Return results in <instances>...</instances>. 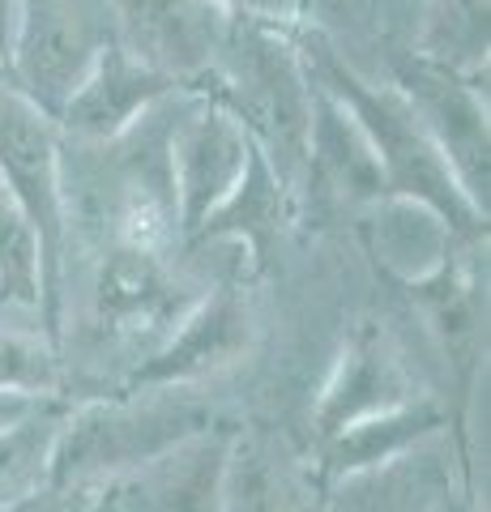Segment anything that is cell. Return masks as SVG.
<instances>
[{"mask_svg":"<svg viewBox=\"0 0 491 512\" xmlns=\"http://www.w3.org/2000/svg\"><path fill=\"white\" fill-rule=\"evenodd\" d=\"M214 423V406L201 389H120L112 397L69 402L47 483L103 491Z\"/></svg>","mask_w":491,"mask_h":512,"instance_id":"cell-2","label":"cell"},{"mask_svg":"<svg viewBox=\"0 0 491 512\" xmlns=\"http://www.w3.org/2000/svg\"><path fill=\"white\" fill-rule=\"evenodd\" d=\"M415 397L427 393L419 389V376L406 363L402 346L380 325H359L338 350V359L312 402V436L316 444H325L338 431L372 419L380 410L415 402Z\"/></svg>","mask_w":491,"mask_h":512,"instance_id":"cell-10","label":"cell"},{"mask_svg":"<svg viewBox=\"0 0 491 512\" xmlns=\"http://www.w3.org/2000/svg\"><path fill=\"white\" fill-rule=\"evenodd\" d=\"M231 18L248 22H269V26H299V5L304 0H214Z\"/></svg>","mask_w":491,"mask_h":512,"instance_id":"cell-22","label":"cell"},{"mask_svg":"<svg viewBox=\"0 0 491 512\" xmlns=\"http://www.w3.org/2000/svg\"><path fill=\"white\" fill-rule=\"evenodd\" d=\"M107 43L112 26L103 0H13L5 86L56 120Z\"/></svg>","mask_w":491,"mask_h":512,"instance_id":"cell-5","label":"cell"},{"mask_svg":"<svg viewBox=\"0 0 491 512\" xmlns=\"http://www.w3.org/2000/svg\"><path fill=\"white\" fill-rule=\"evenodd\" d=\"M69 402L73 397H47L18 423L0 427V504L26 500V495L52 487L47 466H52V444Z\"/></svg>","mask_w":491,"mask_h":512,"instance_id":"cell-19","label":"cell"},{"mask_svg":"<svg viewBox=\"0 0 491 512\" xmlns=\"http://www.w3.org/2000/svg\"><path fill=\"white\" fill-rule=\"evenodd\" d=\"M453 491V448L445 431L385 466L321 487V512H440Z\"/></svg>","mask_w":491,"mask_h":512,"instance_id":"cell-14","label":"cell"},{"mask_svg":"<svg viewBox=\"0 0 491 512\" xmlns=\"http://www.w3.org/2000/svg\"><path fill=\"white\" fill-rule=\"evenodd\" d=\"M0 192L22 214L39 244L43 308L39 325L60 346L69 269V201H65V137L56 120L26 103L18 90L0 86Z\"/></svg>","mask_w":491,"mask_h":512,"instance_id":"cell-4","label":"cell"},{"mask_svg":"<svg viewBox=\"0 0 491 512\" xmlns=\"http://www.w3.org/2000/svg\"><path fill=\"white\" fill-rule=\"evenodd\" d=\"M295 43L304 56V69L316 86H325L334 99L351 111L355 124L363 128L368 146L385 175V192L389 197H410L436 210L440 218L453 227L457 239H474L487 235V214L466 197V188L457 184L453 167L445 163V154L436 150V141L427 137L423 120L415 116L406 94L393 82H368L359 77L351 64H342L321 35H312L308 26H295Z\"/></svg>","mask_w":491,"mask_h":512,"instance_id":"cell-1","label":"cell"},{"mask_svg":"<svg viewBox=\"0 0 491 512\" xmlns=\"http://www.w3.org/2000/svg\"><path fill=\"white\" fill-rule=\"evenodd\" d=\"M389 82L410 99L427 137L436 141V150L453 167L457 184L487 214L491 137H487V90H479V77H462L445 69V64L410 56L389 73Z\"/></svg>","mask_w":491,"mask_h":512,"instance_id":"cell-9","label":"cell"},{"mask_svg":"<svg viewBox=\"0 0 491 512\" xmlns=\"http://www.w3.org/2000/svg\"><path fill=\"white\" fill-rule=\"evenodd\" d=\"M252 346H257V312L248 295H240V286H218L197 295L167 338L133 363L124 389H201L240 367Z\"/></svg>","mask_w":491,"mask_h":512,"instance_id":"cell-7","label":"cell"},{"mask_svg":"<svg viewBox=\"0 0 491 512\" xmlns=\"http://www.w3.org/2000/svg\"><path fill=\"white\" fill-rule=\"evenodd\" d=\"M0 303H18V308H43V265L39 244L22 214L0 192Z\"/></svg>","mask_w":491,"mask_h":512,"instance_id":"cell-21","label":"cell"},{"mask_svg":"<svg viewBox=\"0 0 491 512\" xmlns=\"http://www.w3.org/2000/svg\"><path fill=\"white\" fill-rule=\"evenodd\" d=\"M65 359L47 333L0 329V393L13 397H69Z\"/></svg>","mask_w":491,"mask_h":512,"instance_id":"cell-20","label":"cell"},{"mask_svg":"<svg viewBox=\"0 0 491 512\" xmlns=\"http://www.w3.org/2000/svg\"><path fill=\"white\" fill-rule=\"evenodd\" d=\"M180 90L188 86H176L171 77L146 69L129 52H120L116 43H107L94 69L86 73V82L60 107L56 128L69 146H112L116 137H124L158 103H167Z\"/></svg>","mask_w":491,"mask_h":512,"instance_id":"cell-11","label":"cell"},{"mask_svg":"<svg viewBox=\"0 0 491 512\" xmlns=\"http://www.w3.org/2000/svg\"><path fill=\"white\" fill-rule=\"evenodd\" d=\"M252 154L257 146H252L248 128L210 90L180 94L167 128V180L184 239L227 201V192L248 171Z\"/></svg>","mask_w":491,"mask_h":512,"instance_id":"cell-6","label":"cell"},{"mask_svg":"<svg viewBox=\"0 0 491 512\" xmlns=\"http://www.w3.org/2000/svg\"><path fill=\"white\" fill-rule=\"evenodd\" d=\"M321 483L265 431H231L223 461V508L218 512H321Z\"/></svg>","mask_w":491,"mask_h":512,"instance_id":"cell-16","label":"cell"},{"mask_svg":"<svg viewBox=\"0 0 491 512\" xmlns=\"http://www.w3.org/2000/svg\"><path fill=\"white\" fill-rule=\"evenodd\" d=\"M235 427H205L154 457L150 466L103 487L112 512H218L223 508V461Z\"/></svg>","mask_w":491,"mask_h":512,"instance_id":"cell-12","label":"cell"},{"mask_svg":"<svg viewBox=\"0 0 491 512\" xmlns=\"http://www.w3.org/2000/svg\"><path fill=\"white\" fill-rule=\"evenodd\" d=\"M73 512H112V495H107V491H99V495H94V500H90V504H82V508H73Z\"/></svg>","mask_w":491,"mask_h":512,"instance_id":"cell-26","label":"cell"},{"mask_svg":"<svg viewBox=\"0 0 491 512\" xmlns=\"http://www.w3.org/2000/svg\"><path fill=\"white\" fill-rule=\"evenodd\" d=\"M299 197L334 201L346 210H363L385 197V175L363 137V128L325 86L312 82V120H308V154Z\"/></svg>","mask_w":491,"mask_h":512,"instance_id":"cell-13","label":"cell"},{"mask_svg":"<svg viewBox=\"0 0 491 512\" xmlns=\"http://www.w3.org/2000/svg\"><path fill=\"white\" fill-rule=\"evenodd\" d=\"M39 402H47V397H13V393H0V427L18 423L22 414H30Z\"/></svg>","mask_w":491,"mask_h":512,"instance_id":"cell-24","label":"cell"},{"mask_svg":"<svg viewBox=\"0 0 491 512\" xmlns=\"http://www.w3.org/2000/svg\"><path fill=\"white\" fill-rule=\"evenodd\" d=\"M9 18H13V0H0V69H5V43H9Z\"/></svg>","mask_w":491,"mask_h":512,"instance_id":"cell-25","label":"cell"},{"mask_svg":"<svg viewBox=\"0 0 491 512\" xmlns=\"http://www.w3.org/2000/svg\"><path fill=\"white\" fill-rule=\"evenodd\" d=\"M99 491H77V487H43L26 500H13V504H0V512H73L90 504Z\"/></svg>","mask_w":491,"mask_h":512,"instance_id":"cell-23","label":"cell"},{"mask_svg":"<svg viewBox=\"0 0 491 512\" xmlns=\"http://www.w3.org/2000/svg\"><path fill=\"white\" fill-rule=\"evenodd\" d=\"M248 128L252 146L299 197L312 120V77L295 43V26L231 18L223 56L205 86Z\"/></svg>","mask_w":491,"mask_h":512,"instance_id":"cell-3","label":"cell"},{"mask_svg":"<svg viewBox=\"0 0 491 512\" xmlns=\"http://www.w3.org/2000/svg\"><path fill=\"white\" fill-rule=\"evenodd\" d=\"M445 431H449V410L432 393L415 397V402H402L393 410H380L372 419L338 431L334 440L316 444V483L329 487L346 474L385 466V461L410 453L415 444L432 436H445Z\"/></svg>","mask_w":491,"mask_h":512,"instance_id":"cell-17","label":"cell"},{"mask_svg":"<svg viewBox=\"0 0 491 512\" xmlns=\"http://www.w3.org/2000/svg\"><path fill=\"white\" fill-rule=\"evenodd\" d=\"M363 239H368L372 261L398 286H419L445 269L466 239H457L453 227L436 210L410 197H376L359 210Z\"/></svg>","mask_w":491,"mask_h":512,"instance_id":"cell-15","label":"cell"},{"mask_svg":"<svg viewBox=\"0 0 491 512\" xmlns=\"http://www.w3.org/2000/svg\"><path fill=\"white\" fill-rule=\"evenodd\" d=\"M112 43L176 86L201 90L223 56L231 13L214 0H103Z\"/></svg>","mask_w":491,"mask_h":512,"instance_id":"cell-8","label":"cell"},{"mask_svg":"<svg viewBox=\"0 0 491 512\" xmlns=\"http://www.w3.org/2000/svg\"><path fill=\"white\" fill-rule=\"evenodd\" d=\"M299 197L278 180V171L265 163L261 150L252 154L248 171L240 175V184L227 192V201L188 235V244H231L252 261H265L269 244L287 231V222L295 218Z\"/></svg>","mask_w":491,"mask_h":512,"instance_id":"cell-18","label":"cell"}]
</instances>
